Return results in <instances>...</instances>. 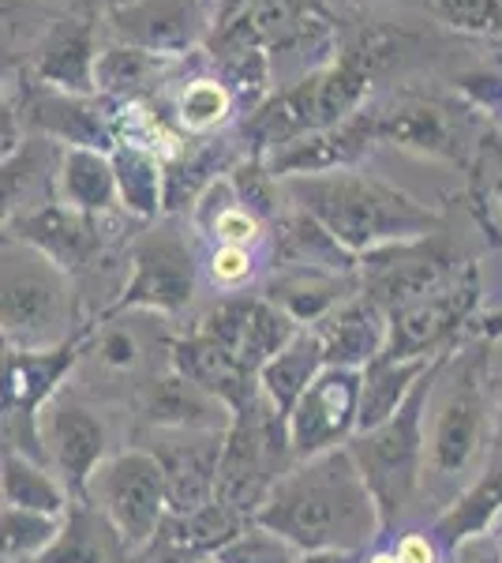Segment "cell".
Segmentation results:
<instances>
[{"label":"cell","mask_w":502,"mask_h":563,"mask_svg":"<svg viewBox=\"0 0 502 563\" xmlns=\"http://www.w3.org/2000/svg\"><path fill=\"white\" fill-rule=\"evenodd\" d=\"M300 552H368L382 538L376 499L345 448L293 462L252 515Z\"/></svg>","instance_id":"6da1fadb"},{"label":"cell","mask_w":502,"mask_h":563,"mask_svg":"<svg viewBox=\"0 0 502 563\" xmlns=\"http://www.w3.org/2000/svg\"><path fill=\"white\" fill-rule=\"evenodd\" d=\"M488 346L491 339L454 346L435 372L432 398H427L424 493H446V504L480 474L491 455V440H495Z\"/></svg>","instance_id":"7a4b0ae2"},{"label":"cell","mask_w":502,"mask_h":563,"mask_svg":"<svg viewBox=\"0 0 502 563\" xmlns=\"http://www.w3.org/2000/svg\"><path fill=\"white\" fill-rule=\"evenodd\" d=\"M293 207L312 214L331 238L356 260L371 256L390 244H409L443 230V214L432 211L387 180L360 169L278 180Z\"/></svg>","instance_id":"3957f363"},{"label":"cell","mask_w":502,"mask_h":563,"mask_svg":"<svg viewBox=\"0 0 502 563\" xmlns=\"http://www.w3.org/2000/svg\"><path fill=\"white\" fill-rule=\"evenodd\" d=\"M382 42H360L334 65L312 71L300 84L278 90L267 98L248 121L241 124L244 140L252 143V158H263L270 147L289 143L297 135L334 129L345 117H353L371 90V71L387 57Z\"/></svg>","instance_id":"277c9868"},{"label":"cell","mask_w":502,"mask_h":563,"mask_svg":"<svg viewBox=\"0 0 502 563\" xmlns=\"http://www.w3.org/2000/svg\"><path fill=\"white\" fill-rule=\"evenodd\" d=\"M443 357H435V365L416 379L409 398L387 417V421L368 432H356L353 440L345 443L364 488L376 499L382 533L394 530V526L413 511L416 499L424 496V417H427V398H432V384H435V372H439Z\"/></svg>","instance_id":"5b68a950"},{"label":"cell","mask_w":502,"mask_h":563,"mask_svg":"<svg viewBox=\"0 0 502 563\" xmlns=\"http://www.w3.org/2000/svg\"><path fill=\"white\" fill-rule=\"evenodd\" d=\"M83 327L76 282L34 249L0 238V346L49 350Z\"/></svg>","instance_id":"8992f818"},{"label":"cell","mask_w":502,"mask_h":563,"mask_svg":"<svg viewBox=\"0 0 502 563\" xmlns=\"http://www.w3.org/2000/svg\"><path fill=\"white\" fill-rule=\"evenodd\" d=\"M289 466H293V451H289L286 421L255 390L241 410H233L230 429L222 435L214 499L230 511L244 515V519H252L274 488V481Z\"/></svg>","instance_id":"52a82bcc"},{"label":"cell","mask_w":502,"mask_h":563,"mask_svg":"<svg viewBox=\"0 0 502 563\" xmlns=\"http://www.w3.org/2000/svg\"><path fill=\"white\" fill-rule=\"evenodd\" d=\"M127 278L98 316L147 312L158 320H177L196 301L199 263L188 233L172 222H147V230L127 241ZM94 320V316H90Z\"/></svg>","instance_id":"ba28073f"},{"label":"cell","mask_w":502,"mask_h":563,"mask_svg":"<svg viewBox=\"0 0 502 563\" xmlns=\"http://www.w3.org/2000/svg\"><path fill=\"white\" fill-rule=\"evenodd\" d=\"M83 334L49 350H12L0 346V448L23 451L38 459V413L57 390L76 376Z\"/></svg>","instance_id":"9c48e42d"},{"label":"cell","mask_w":502,"mask_h":563,"mask_svg":"<svg viewBox=\"0 0 502 563\" xmlns=\"http://www.w3.org/2000/svg\"><path fill=\"white\" fill-rule=\"evenodd\" d=\"M83 499L105 515L109 526L121 533V541L135 556L150 549L166 522V481H161L158 462L147 448L132 443L124 451H109L102 466L90 474Z\"/></svg>","instance_id":"30bf717a"},{"label":"cell","mask_w":502,"mask_h":563,"mask_svg":"<svg viewBox=\"0 0 502 563\" xmlns=\"http://www.w3.org/2000/svg\"><path fill=\"white\" fill-rule=\"evenodd\" d=\"M480 267L465 263V267L439 289L416 297V301L387 312V342L382 353L394 361H420V357H439L461 346V339L472 331V316L480 308Z\"/></svg>","instance_id":"8fae6325"},{"label":"cell","mask_w":502,"mask_h":563,"mask_svg":"<svg viewBox=\"0 0 502 563\" xmlns=\"http://www.w3.org/2000/svg\"><path fill=\"white\" fill-rule=\"evenodd\" d=\"M38 451L71 499H83L90 474L109 455V424L83 390L64 384L38 413Z\"/></svg>","instance_id":"7c38bea8"},{"label":"cell","mask_w":502,"mask_h":563,"mask_svg":"<svg viewBox=\"0 0 502 563\" xmlns=\"http://www.w3.org/2000/svg\"><path fill=\"white\" fill-rule=\"evenodd\" d=\"M0 238H12L26 244V249H34L71 282L94 275L98 267H109V218H87L79 211H68L53 196L23 207L4 225Z\"/></svg>","instance_id":"4fadbf2b"},{"label":"cell","mask_w":502,"mask_h":563,"mask_svg":"<svg viewBox=\"0 0 502 563\" xmlns=\"http://www.w3.org/2000/svg\"><path fill=\"white\" fill-rule=\"evenodd\" d=\"M465 267L458 249L450 238L439 230L432 238H420L409 244H390L371 256L360 260L356 278H360V294L368 301H376L382 312L416 301V297L439 289L443 282H450Z\"/></svg>","instance_id":"5bb4252c"},{"label":"cell","mask_w":502,"mask_h":563,"mask_svg":"<svg viewBox=\"0 0 502 563\" xmlns=\"http://www.w3.org/2000/svg\"><path fill=\"white\" fill-rule=\"evenodd\" d=\"M356 406H360V372L323 365L286 417L293 462L345 448L356 435Z\"/></svg>","instance_id":"9a60e30c"},{"label":"cell","mask_w":502,"mask_h":563,"mask_svg":"<svg viewBox=\"0 0 502 563\" xmlns=\"http://www.w3.org/2000/svg\"><path fill=\"white\" fill-rule=\"evenodd\" d=\"M23 132L53 147H87L109 154L116 147V102L102 95H60V90L23 87Z\"/></svg>","instance_id":"2e32d148"},{"label":"cell","mask_w":502,"mask_h":563,"mask_svg":"<svg viewBox=\"0 0 502 563\" xmlns=\"http://www.w3.org/2000/svg\"><path fill=\"white\" fill-rule=\"evenodd\" d=\"M105 26L113 42L180 60L203 38L207 4L203 0H109Z\"/></svg>","instance_id":"e0dca14e"},{"label":"cell","mask_w":502,"mask_h":563,"mask_svg":"<svg viewBox=\"0 0 502 563\" xmlns=\"http://www.w3.org/2000/svg\"><path fill=\"white\" fill-rule=\"evenodd\" d=\"M225 432H140V448H147L166 481L169 515H188L214 499L217 459Z\"/></svg>","instance_id":"ac0fdd59"},{"label":"cell","mask_w":502,"mask_h":563,"mask_svg":"<svg viewBox=\"0 0 502 563\" xmlns=\"http://www.w3.org/2000/svg\"><path fill=\"white\" fill-rule=\"evenodd\" d=\"M98 26L90 20L60 12L34 38L26 57V87L60 90V95H98L94 90V60H98Z\"/></svg>","instance_id":"d6986e66"},{"label":"cell","mask_w":502,"mask_h":563,"mask_svg":"<svg viewBox=\"0 0 502 563\" xmlns=\"http://www.w3.org/2000/svg\"><path fill=\"white\" fill-rule=\"evenodd\" d=\"M376 147V132H371V113L356 109L334 129H319L308 135H297L289 143H278L263 154V166L274 180L289 177H312V174H334V169H353L356 162Z\"/></svg>","instance_id":"ffe728a7"},{"label":"cell","mask_w":502,"mask_h":563,"mask_svg":"<svg viewBox=\"0 0 502 563\" xmlns=\"http://www.w3.org/2000/svg\"><path fill=\"white\" fill-rule=\"evenodd\" d=\"M135 417L143 432H225L230 410L214 395L180 379L177 372H158L135 390Z\"/></svg>","instance_id":"44dd1931"},{"label":"cell","mask_w":502,"mask_h":563,"mask_svg":"<svg viewBox=\"0 0 502 563\" xmlns=\"http://www.w3.org/2000/svg\"><path fill=\"white\" fill-rule=\"evenodd\" d=\"M376 143L424 154V158L461 162V132L454 129L450 113L424 98H401L394 106L371 109Z\"/></svg>","instance_id":"7402d4cb"},{"label":"cell","mask_w":502,"mask_h":563,"mask_svg":"<svg viewBox=\"0 0 502 563\" xmlns=\"http://www.w3.org/2000/svg\"><path fill=\"white\" fill-rule=\"evenodd\" d=\"M166 368L177 372L188 384H196L199 390H207V395H214L217 402L230 410V417L259 390L252 372H244L236 365V357H230V353L217 346V342H210L207 334H199L196 327H191L188 334H180V339H169Z\"/></svg>","instance_id":"603a6c76"},{"label":"cell","mask_w":502,"mask_h":563,"mask_svg":"<svg viewBox=\"0 0 502 563\" xmlns=\"http://www.w3.org/2000/svg\"><path fill=\"white\" fill-rule=\"evenodd\" d=\"M353 294H360L356 275H331V271L315 267H278L259 289L263 301H270L297 327H315Z\"/></svg>","instance_id":"cb8c5ba5"},{"label":"cell","mask_w":502,"mask_h":563,"mask_svg":"<svg viewBox=\"0 0 502 563\" xmlns=\"http://www.w3.org/2000/svg\"><path fill=\"white\" fill-rule=\"evenodd\" d=\"M499 519H502V455H491L480 466V474L435 515L427 533L439 541V549L446 552V560H450L461 544L488 538L491 526Z\"/></svg>","instance_id":"d4e9b609"},{"label":"cell","mask_w":502,"mask_h":563,"mask_svg":"<svg viewBox=\"0 0 502 563\" xmlns=\"http://www.w3.org/2000/svg\"><path fill=\"white\" fill-rule=\"evenodd\" d=\"M79 365H90L94 376L113 379V384H132L140 379V387L150 376H158V368H150V346L140 323H132L127 316H94L87 320L83 350H79Z\"/></svg>","instance_id":"484cf974"},{"label":"cell","mask_w":502,"mask_h":563,"mask_svg":"<svg viewBox=\"0 0 502 563\" xmlns=\"http://www.w3.org/2000/svg\"><path fill=\"white\" fill-rule=\"evenodd\" d=\"M312 331L319 346H323L326 365L360 372L371 357L382 353V342H387V312L376 301H368L364 294H353L326 320H319Z\"/></svg>","instance_id":"4316f807"},{"label":"cell","mask_w":502,"mask_h":563,"mask_svg":"<svg viewBox=\"0 0 502 563\" xmlns=\"http://www.w3.org/2000/svg\"><path fill=\"white\" fill-rule=\"evenodd\" d=\"M49 196L68 207V211H79L87 218H113L121 211L116 207L113 162L102 151L60 147L57 162H53Z\"/></svg>","instance_id":"83f0119b"},{"label":"cell","mask_w":502,"mask_h":563,"mask_svg":"<svg viewBox=\"0 0 502 563\" xmlns=\"http://www.w3.org/2000/svg\"><path fill=\"white\" fill-rule=\"evenodd\" d=\"M31 563H135V552L121 541V533L87 499H71L60 515L53 541Z\"/></svg>","instance_id":"f1b7e54d"},{"label":"cell","mask_w":502,"mask_h":563,"mask_svg":"<svg viewBox=\"0 0 502 563\" xmlns=\"http://www.w3.org/2000/svg\"><path fill=\"white\" fill-rule=\"evenodd\" d=\"M274 271L278 267H315L331 271V275H356L360 260L353 252H345L312 214H304L300 207H281V214L274 218Z\"/></svg>","instance_id":"f546056e"},{"label":"cell","mask_w":502,"mask_h":563,"mask_svg":"<svg viewBox=\"0 0 502 563\" xmlns=\"http://www.w3.org/2000/svg\"><path fill=\"white\" fill-rule=\"evenodd\" d=\"M323 346H319L312 327H300L293 339L286 342L274 357L255 372V387L270 402V410L286 421L289 410L297 406V398L304 395V387L323 372Z\"/></svg>","instance_id":"4dcf8cb0"},{"label":"cell","mask_w":502,"mask_h":563,"mask_svg":"<svg viewBox=\"0 0 502 563\" xmlns=\"http://www.w3.org/2000/svg\"><path fill=\"white\" fill-rule=\"evenodd\" d=\"M116 180V207L121 214L135 222H158L161 218V196H166V166L154 151L132 147V143H116L109 151Z\"/></svg>","instance_id":"1f68e13d"},{"label":"cell","mask_w":502,"mask_h":563,"mask_svg":"<svg viewBox=\"0 0 502 563\" xmlns=\"http://www.w3.org/2000/svg\"><path fill=\"white\" fill-rule=\"evenodd\" d=\"M443 357V353H439ZM435 365V357H420V361H394L387 353L371 357L360 368V406H356V432H368L376 424L387 421L409 398V390L416 387V379Z\"/></svg>","instance_id":"d6a6232c"},{"label":"cell","mask_w":502,"mask_h":563,"mask_svg":"<svg viewBox=\"0 0 502 563\" xmlns=\"http://www.w3.org/2000/svg\"><path fill=\"white\" fill-rule=\"evenodd\" d=\"M166 166V196H161V214H185L196 207V199L207 192L222 174L233 169L230 147L222 140H199V147H180Z\"/></svg>","instance_id":"836d02e7"},{"label":"cell","mask_w":502,"mask_h":563,"mask_svg":"<svg viewBox=\"0 0 502 563\" xmlns=\"http://www.w3.org/2000/svg\"><path fill=\"white\" fill-rule=\"evenodd\" d=\"M0 493L8 507L49 515V519H60L71 504V496L64 493V485L49 474L45 462L12 448H0Z\"/></svg>","instance_id":"e575fe53"},{"label":"cell","mask_w":502,"mask_h":563,"mask_svg":"<svg viewBox=\"0 0 502 563\" xmlns=\"http://www.w3.org/2000/svg\"><path fill=\"white\" fill-rule=\"evenodd\" d=\"M172 60L154 57V53L132 49V45L109 42L98 49L94 60V90L109 102H143V95L161 84Z\"/></svg>","instance_id":"d590c367"},{"label":"cell","mask_w":502,"mask_h":563,"mask_svg":"<svg viewBox=\"0 0 502 563\" xmlns=\"http://www.w3.org/2000/svg\"><path fill=\"white\" fill-rule=\"evenodd\" d=\"M233 87L217 76H196L188 79L185 87L172 98V124H177L185 135H199V140H210L217 129L233 121Z\"/></svg>","instance_id":"8d00e7d4"},{"label":"cell","mask_w":502,"mask_h":563,"mask_svg":"<svg viewBox=\"0 0 502 563\" xmlns=\"http://www.w3.org/2000/svg\"><path fill=\"white\" fill-rule=\"evenodd\" d=\"M297 331L300 327L293 320H286L270 301H263L259 294H248V301H244L241 334H236V346H233L236 365L255 376V372L267 365L274 353L286 346Z\"/></svg>","instance_id":"74e56055"},{"label":"cell","mask_w":502,"mask_h":563,"mask_svg":"<svg viewBox=\"0 0 502 563\" xmlns=\"http://www.w3.org/2000/svg\"><path fill=\"white\" fill-rule=\"evenodd\" d=\"M57 151L60 147H53V143L26 135L23 147L15 151L12 158L0 162V233H4V225L12 222L23 207H31L26 196H31L34 185H38V174H53Z\"/></svg>","instance_id":"f35d334b"},{"label":"cell","mask_w":502,"mask_h":563,"mask_svg":"<svg viewBox=\"0 0 502 563\" xmlns=\"http://www.w3.org/2000/svg\"><path fill=\"white\" fill-rule=\"evenodd\" d=\"M60 519L49 515L20 511V507H4L0 511V563H31L42 556V549L53 541Z\"/></svg>","instance_id":"ab89813d"},{"label":"cell","mask_w":502,"mask_h":563,"mask_svg":"<svg viewBox=\"0 0 502 563\" xmlns=\"http://www.w3.org/2000/svg\"><path fill=\"white\" fill-rule=\"evenodd\" d=\"M300 549L259 522H244L230 541H222L210 552L207 563H297Z\"/></svg>","instance_id":"60d3db41"},{"label":"cell","mask_w":502,"mask_h":563,"mask_svg":"<svg viewBox=\"0 0 502 563\" xmlns=\"http://www.w3.org/2000/svg\"><path fill=\"white\" fill-rule=\"evenodd\" d=\"M432 12L461 34L502 31V0H432Z\"/></svg>","instance_id":"b9f144b4"},{"label":"cell","mask_w":502,"mask_h":563,"mask_svg":"<svg viewBox=\"0 0 502 563\" xmlns=\"http://www.w3.org/2000/svg\"><path fill=\"white\" fill-rule=\"evenodd\" d=\"M259 263L255 249H236V244H214L207 256V275L222 294H244V286L255 278Z\"/></svg>","instance_id":"7bdbcfd3"},{"label":"cell","mask_w":502,"mask_h":563,"mask_svg":"<svg viewBox=\"0 0 502 563\" xmlns=\"http://www.w3.org/2000/svg\"><path fill=\"white\" fill-rule=\"evenodd\" d=\"M60 12H49L42 0H0V45L12 49V42L23 31H34V38L57 20Z\"/></svg>","instance_id":"ee69618b"},{"label":"cell","mask_w":502,"mask_h":563,"mask_svg":"<svg viewBox=\"0 0 502 563\" xmlns=\"http://www.w3.org/2000/svg\"><path fill=\"white\" fill-rule=\"evenodd\" d=\"M26 132H23V117H20V98L8 95V87L0 90V162L12 158L23 147Z\"/></svg>","instance_id":"f6af8a7d"},{"label":"cell","mask_w":502,"mask_h":563,"mask_svg":"<svg viewBox=\"0 0 502 563\" xmlns=\"http://www.w3.org/2000/svg\"><path fill=\"white\" fill-rule=\"evenodd\" d=\"M401 563H446V552L427 530H409L390 544Z\"/></svg>","instance_id":"bcb514c9"},{"label":"cell","mask_w":502,"mask_h":563,"mask_svg":"<svg viewBox=\"0 0 502 563\" xmlns=\"http://www.w3.org/2000/svg\"><path fill=\"white\" fill-rule=\"evenodd\" d=\"M454 563H502L495 552H491V544L488 538H477V541H469V544H461L458 552L450 556Z\"/></svg>","instance_id":"7dc6e473"},{"label":"cell","mask_w":502,"mask_h":563,"mask_svg":"<svg viewBox=\"0 0 502 563\" xmlns=\"http://www.w3.org/2000/svg\"><path fill=\"white\" fill-rule=\"evenodd\" d=\"M364 552H337V549H323V552H300L297 563H360Z\"/></svg>","instance_id":"c3c4849f"},{"label":"cell","mask_w":502,"mask_h":563,"mask_svg":"<svg viewBox=\"0 0 502 563\" xmlns=\"http://www.w3.org/2000/svg\"><path fill=\"white\" fill-rule=\"evenodd\" d=\"M20 68H23V53L0 45V90L12 84V79H20Z\"/></svg>","instance_id":"681fc988"},{"label":"cell","mask_w":502,"mask_h":563,"mask_svg":"<svg viewBox=\"0 0 502 563\" xmlns=\"http://www.w3.org/2000/svg\"><path fill=\"white\" fill-rule=\"evenodd\" d=\"M477 331H480V339H491V342L502 339V308H499V312H488V316H483Z\"/></svg>","instance_id":"f907efd6"},{"label":"cell","mask_w":502,"mask_h":563,"mask_svg":"<svg viewBox=\"0 0 502 563\" xmlns=\"http://www.w3.org/2000/svg\"><path fill=\"white\" fill-rule=\"evenodd\" d=\"M360 563H401V560L394 556V549L387 544V549H368V552L360 556Z\"/></svg>","instance_id":"816d5d0a"},{"label":"cell","mask_w":502,"mask_h":563,"mask_svg":"<svg viewBox=\"0 0 502 563\" xmlns=\"http://www.w3.org/2000/svg\"><path fill=\"white\" fill-rule=\"evenodd\" d=\"M488 544H491V552H495V556L502 560V519L491 526V533H488Z\"/></svg>","instance_id":"f5cc1de1"},{"label":"cell","mask_w":502,"mask_h":563,"mask_svg":"<svg viewBox=\"0 0 502 563\" xmlns=\"http://www.w3.org/2000/svg\"><path fill=\"white\" fill-rule=\"evenodd\" d=\"M491 151H495V158H499V169H502V135H491V143H488ZM502 180V177H499Z\"/></svg>","instance_id":"db71d44e"},{"label":"cell","mask_w":502,"mask_h":563,"mask_svg":"<svg viewBox=\"0 0 502 563\" xmlns=\"http://www.w3.org/2000/svg\"><path fill=\"white\" fill-rule=\"evenodd\" d=\"M495 196H499V203H502V180H495Z\"/></svg>","instance_id":"11a10c76"},{"label":"cell","mask_w":502,"mask_h":563,"mask_svg":"<svg viewBox=\"0 0 502 563\" xmlns=\"http://www.w3.org/2000/svg\"><path fill=\"white\" fill-rule=\"evenodd\" d=\"M199 563H207V560H199Z\"/></svg>","instance_id":"9f6ffc18"}]
</instances>
